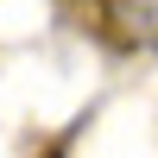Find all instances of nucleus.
I'll return each mask as SVG.
<instances>
[{
    "mask_svg": "<svg viewBox=\"0 0 158 158\" xmlns=\"http://www.w3.org/2000/svg\"><path fill=\"white\" fill-rule=\"evenodd\" d=\"M133 19L146 25V32H158V0H133Z\"/></svg>",
    "mask_w": 158,
    "mask_h": 158,
    "instance_id": "1",
    "label": "nucleus"
}]
</instances>
